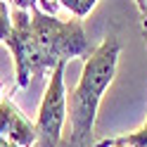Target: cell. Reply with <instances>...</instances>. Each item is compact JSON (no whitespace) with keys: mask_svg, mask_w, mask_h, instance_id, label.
<instances>
[{"mask_svg":"<svg viewBox=\"0 0 147 147\" xmlns=\"http://www.w3.org/2000/svg\"><path fill=\"white\" fill-rule=\"evenodd\" d=\"M121 57V43L114 36H105L102 43L83 62V71L76 88L69 97V119H71V145L86 147L95 131V119L100 100L107 93L116 76V64Z\"/></svg>","mask_w":147,"mask_h":147,"instance_id":"6da1fadb","label":"cell"},{"mask_svg":"<svg viewBox=\"0 0 147 147\" xmlns=\"http://www.w3.org/2000/svg\"><path fill=\"white\" fill-rule=\"evenodd\" d=\"M33 26V81H43L59 62L86 59L93 48L88 43L83 19H59L52 12L31 7Z\"/></svg>","mask_w":147,"mask_h":147,"instance_id":"7a4b0ae2","label":"cell"},{"mask_svg":"<svg viewBox=\"0 0 147 147\" xmlns=\"http://www.w3.org/2000/svg\"><path fill=\"white\" fill-rule=\"evenodd\" d=\"M64 69H67V62H59L48 76V86H45L38 116H36V147H57L62 138L64 121L69 116Z\"/></svg>","mask_w":147,"mask_h":147,"instance_id":"3957f363","label":"cell"},{"mask_svg":"<svg viewBox=\"0 0 147 147\" xmlns=\"http://www.w3.org/2000/svg\"><path fill=\"white\" fill-rule=\"evenodd\" d=\"M5 45L10 48L14 59L17 86L26 88L33 81V26L29 10L12 7V33Z\"/></svg>","mask_w":147,"mask_h":147,"instance_id":"277c9868","label":"cell"},{"mask_svg":"<svg viewBox=\"0 0 147 147\" xmlns=\"http://www.w3.org/2000/svg\"><path fill=\"white\" fill-rule=\"evenodd\" d=\"M0 147H36V123L10 97H0Z\"/></svg>","mask_w":147,"mask_h":147,"instance_id":"5b68a950","label":"cell"},{"mask_svg":"<svg viewBox=\"0 0 147 147\" xmlns=\"http://www.w3.org/2000/svg\"><path fill=\"white\" fill-rule=\"evenodd\" d=\"M57 5H62L64 10H69L76 19H86V17L95 10V5L100 0H55Z\"/></svg>","mask_w":147,"mask_h":147,"instance_id":"8992f818","label":"cell"},{"mask_svg":"<svg viewBox=\"0 0 147 147\" xmlns=\"http://www.w3.org/2000/svg\"><path fill=\"white\" fill-rule=\"evenodd\" d=\"M12 33V10L5 0H0V43H7Z\"/></svg>","mask_w":147,"mask_h":147,"instance_id":"52a82bcc","label":"cell"},{"mask_svg":"<svg viewBox=\"0 0 147 147\" xmlns=\"http://www.w3.org/2000/svg\"><path fill=\"white\" fill-rule=\"evenodd\" d=\"M119 140H123L126 145H131V147H147V121L142 123V128H138L135 133L119 135Z\"/></svg>","mask_w":147,"mask_h":147,"instance_id":"ba28073f","label":"cell"},{"mask_svg":"<svg viewBox=\"0 0 147 147\" xmlns=\"http://www.w3.org/2000/svg\"><path fill=\"white\" fill-rule=\"evenodd\" d=\"M140 14V24H142V38H145V48H147V0H133Z\"/></svg>","mask_w":147,"mask_h":147,"instance_id":"9c48e42d","label":"cell"},{"mask_svg":"<svg viewBox=\"0 0 147 147\" xmlns=\"http://www.w3.org/2000/svg\"><path fill=\"white\" fill-rule=\"evenodd\" d=\"M5 3L12 7H19V10H31V7L38 5V0H5Z\"/></svg>","mask_w":147,"mask_h":147,"instance_id":"30bf717a","label":"cell"},{"mask_svg":"<svg viewBox=\"0 0 147 147\" xmlns=\"http://www.w3.org/2000/svg\"><path fill=\"white\" fill-rule=\"evenodd\" d=\"M93 147H131V145H126L123 140H119V138H107V140H100Z\"/></svg>","mask_w":147,"mask_h":147,"instance_id":"8fae6325","label":"cell"}]
</instances>
